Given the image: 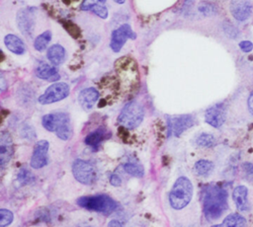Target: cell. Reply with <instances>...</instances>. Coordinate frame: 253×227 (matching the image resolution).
<instances>
[{
	"label": "cell",
	"mask_w": 253,
	"mask_h": 227,
	"mask_svg": "<svg viewBox=\"0 0 253 227\" xmlns=\"http://www.w3.org/2000/svg\"><path fill=\"white\" fill-rule=\"evenodd\" d=\"M0 215H1V218H0V227H6L8 226L9 224L12 223L13 221V213L8 210V209H0Z\"/></svg>",
	"instance_id": "obj_27"
},
{
	"label": "cell",
	"mask_w": 253,
	"mask_h": 227,
	"mask_svg": "<svg viewBox=\"0 0 253 227\" xmlns=\"http://www.w3.org/2000/svg\"><path fill=\"white\" fill-rule=\"evenodd\" d=\"M110 183H111V185H113L115 187H119V186H121L122 181L118 175H112L110 178Z\"/></svg>",
	"instance_id": "obj_30"
},
{
	"label": "cell",
	"mask_w": 253,
	"mask_h": 227,
	"mask_svg": "<svg viewBox=\"0 0 253 227\" xmlns=\"http://www.w3.org/2000/svg\"><path fill=\"white\" fill-rule=\"evenodd\" d=\"M116 3H118V4H123V3H125V1H116Z\"/></svg>",
	"instance_id": "obj_34"
},
{
	"label": "cell",
	"mask_w": 253,
	"mask_h": 227,
	"mask_svg": "<svg viewBox=\"0 0 253 227\" xmlns=\"http://www.w3.org/2000/svg\"><path fill=\"white\" fill-rule=\"evenodd\" d=\"M62 25L64 26L66 31L69 33V35H71L73 38H77L80 37V29L78 28L77 25H75L72 22H65Z\"/></svg>",
	"instance_id": "obj_28"
},
{
	"label": "cell",
	"mask_w": 253,
	"mask_h": 227,
	"mask_svg": "<svg viewBox=\"0 0 253 227\" xmlns=\"http://www.w3.org/2000/svg\"><path fill=\"white\" fill-rule=\"evenodd\" d=\"M202 201L205 217L209 221L216 220L227 209V192L215 185L207 186L202 192Z\"/></svg>",
	"instance_id": "obj_1"
},
{
	"label": "cell",
	"mask_w": 253,
	"mask_h": 227,
	"mask_svg": "<svg viewBox=\"0 0 253 227\" xmlns=\"http://www.w3.org/2000/svg\"><path fill=\"white\" fill-rule=\"evenodd\" d=\"M248 110L253 114V92L250 94L248 99Z\"/></svg>",
	"instance_id": "obj_31"
},
{
	"label": "cell",
	"mask_w": 253,
	"mask_h": 227,
	"mask_svg": "<svg viewBox=\"0 0 253 227\" xmlns=\"http://www.w3.org/2000/svg\"><path fill=\"white\" fill-rule=\"evenodd\" d=\"M195 172L200 176H208L213 169V164L209 160H199L195 164Z\"/></svg>",
	"instance_id": "obj_24"
},
{
	"label": "cell",
	"mask_w": 253,
	"mask_h": 227,
	"mask_svg": "<svg viewBox=\"0 0 253 227\" xmlns=\"http://www.w3.org/2000/svg\"><path fill=\"white\" fill-rule=\"evenodd\" d=\"M49 143L46 140H40L35 145L31 158V166L34 169H40L47 164V151Z\"/></svg>",
	"instance_id": "obj_11"
},
{
	"label": "cell",
	"mask_w": 253,
	"mask_h": 227,
	"mask_svg": "<svg viewBox=\"0 0 253 227\" xmlns=\"http://www.w3.org/2000/svg\"><path fill=\"white\" fill-rule=\"evenodd\" d=\"M239 47L244 52H250L253 48V44H252V42H250L248 40H243L239 43Z\"/></svg>",
	"instance_id": "obj_29"
},
{
	"label": "cell",
	"mask_w": 253,
	"mask_h": 227,
	"mask_svg": "<svg viewBox=\"0 0 253 227\" xmlns=\"http://www.w3.org/2000/svg\"><path fill=\"white\" fill-rule=\"evenodd\" d=\"M108 227H123V225H122V223H121L120 221H118V220H112V221L109 222Z\"/></svg>",
	"instance_id": "obj_32"
},
{
	"label": "cell",
	"mask_w": 253,
	"mask_h": 227,
	"mask_svg": "<svg viewBox=\"0 0 253 227\" xmlns=\"http://www.w3.org/2000/svg\"><path fill=\"white\" fill-rule=\"evenodd\" d=\"M195 123L194 118L189 114L167 117L168 135L179 136L188 128L192 127Z\"/></svg>",
	"instance_id": "obj_9"
},
{
	"label": "cell",
	"mask_w": 253,
	"mask_h": 227,
	"mask_svg": "<svg viewBox=\"0 0 253 227\" xmlns=\"http://www.w3.org/2000/svg\"><path fill=\"white\" fill-rule=\"evenodd\" d=\"M42 126L48 130L56 133L57 137L62 140H68L71 136V122L70 117L66 113H53L42 116Z\"/></svg>",
	"instance_id": "obj_2"
},
{
	"label": "cell",
	"mask_w": 253,
	"mask_h": 227,
	"mask_svg": "<svg viewBox=\"0 0 253 227\" xmlns=\"http://www.w3.org/2000/svg\"><path fill=\"white\" fill-rule=\"evenodd\" d=\"M251 2L249 1H232L230 3V12L238 21H245L251 14Z\"/></svg>",
	"instance_id": "obj_15"
},
{
	"label": "cell",
	"mask_w": 253,
	"mask_h": 227,
	"mask_svg": "<svg viewBox=\"0 0 253 227\" xmlns=\"http://www.w3.org/2000/svg\"><path fill=\"white\" fill-rule=\"evenodd\" d=\"M99 99V92L94 87L83 89L78 95V102L83 110L90 111Z\"/></svg>",
	"instance_id": "obj_14"
},
{
	"label": "cell",
	"mask_w": 253,
	"mask_h": 227,
	"mask_svg": "<svg viewBox=\"0 0 253 227\" xmlns=\"http://www.w3.org/2000/svg\"><path fill=\"white\" fill-rule=\"evenodd\" d=\"M69 94V86L66 83L58 82L47 87L42 95L39 97V103L42 105L53 104L65 99Z\"/></svg>",
	"instance_id": "obj_7"
},
{
	"label": "cell",
	"mask_w": 253,
	"mask_h": 227,
	"mask_svg": "<svg viewBox=\"0 0 253 227\" xmlns=\"http://www.w3.org/2000/svg\"><path fill=\"white\" fill-rule=\"evenodd\" d=\"M51 39L50 31H44L42 34L38 36L34 41V47L38 51H42L46 48L48 42Z\"/></svg>",
	"instance_id": "obj_23"
},
{
	"label": "cell",
	"mask_w": 253,
	"mask_h": 227,
	"mask_svg": "<svg viewBox=\"0 0 253 227\" xmlns=\"http://www.w3.org/2000/svg\"><path fill=\"white\" fill-rule=\"evenodd\" d=\"M214 137L209 133L201 134L197 139V144L202 147H211L214 144Z\"/></svg>",
	"instance_id": "obj_26"
},
{
	"label": "cell",
	"mask_w": 253,
	"mask_h": 227,
	"mask_svg": "<svg viewBox=\"0 0 253 227\" xmlns=\"http://www.w3.org/2000/svg\"><path fill=\"white\" fill-rule=\"evenodd\" d=\"M12 154V139L7 132H2L0 137V161L2 166H5V164L9 162Z\"/></svg>",
	"instance_id": "obj_16"
},
{
	"label": "cell",
	"mask_w": 253,
	"mask_h": 227,
	"mask_svg": "<svg viewBox=\"0 0 253 227\" xmlns=\"http://www.w3.org/2000/svg\"><path fill=\"white\" fill-rule=\"evenodd\" d=\"M193 185L186 177L177 179L169 194V202L174 209L184 208L192 199Z\"/></svg>",
	"instance_id": "obj_3"
},
{
	"label": "cell",
	"mask_w": 253,
	"mask_h": 227,
	"mask_svg": "<svg viewBox=\"0 0 253 227\" xmlns=\"http://www.w3.org/2000/svg\"><path fill=\"white\" fill-rule=\"evenodd\" d=\"M124 170L130 176L136 177V178H141L144 174V169L141 165L139 164H134V163H126L124 165Z\"/></svg>",
	"instance_id": "obj_25"
},
{
	"label": "cell",
	"mask_w": 253,
	"mask_h": 227,
	"mask_svg": "<svg viewBox=\"0 0 253 227\" xmlns=\"http://www.w3.org/2000/svg\"><path fill=\"white\" fill-rule=\"evenodd\" d=\"M72 174L81 184L92 185L96 181L97 173L94 166L84 160L76 159L72 164Z\"/></svg>",
	"instance_id": "obj_6"
},
{
	"label": "cell",
	"mask_w": 253,
	"mask_h": 227,
	"mask_svg": "<svg viewBox=\"0 0 253 227\" xmlns=\"http://www.w3.org/2000/svg\"><path fill=\"white\" fill-rule=\"evenodd\" d=\"M36 75L42 79V80H47V81H57L60 79V75L56 71V69L53 66H50L47 63L42 62L36 69Z\"/></svg>",
	"instance_id": "obj_17"
},
{
	"label": "cell",
	"mask_w": 253,
	"mask_h": 227,
	"mask_svg": "<svg viewBox=\"0 0 253 227\" xmlns=\"http://www.w3.org/2000/svg\"><path fill=\"white\" fill-rule=\"evenodd\" d=\"M46 56L53 65H59L64 60L65 49L60 44H53L48 47Z\"/></svg>",
	"instance_id": "obj_22"
},
{
	"label": "cell",
	"mask_w": 253,
	"mask_h": 227,
	"mask_svg": "<svg viewBox=\"0 0 253 227\" xmlns=\"http://www.w3.org/2000/svg\"><path fill=\"white\" fill-rule=\"evenodd\" d=\"M17 24L23 35L30 36L33 34L35 26V9L29 7L20 10L17 14Z\"/></svg>",
	"instance_id": "obj_10"
},
{
	"label": "cell",
	"mask_w": 253,
	"mask_h": 227,
	"mask_svg": "<svg viewBox=\"0 0 253 227\" xmlns=\"http://www.w3.org/2000/svg\"><path fill=\"white\" fill-rule=\"evenodd\" d=\"M247 188L244 186H238L234 189L232 197L235 202V205L239 211H246L249 208L247 200Z\"/></svg>",
	"instance_id": "obj_18"
},
{
	"label": "cell",
	"mask_w": 253,
	"mask_h": 227,
	"mask_svg": "<svg viewBox=\"0 0 253 227\" xmlns=\"http://www.w3.org/2000/svg\"><path fill=\"white\" fill-rule=\"evenodd\" d=\"M128 38L135 39L136 35L133 33L128 24H124L113 31L111 36L110 46L113 49V51L119 52Z\"/></svg>",
	"instance_id": "obj_8"
},
{
	"label": "cell",
	"mask_w": 253,
	"mask_h": 227,
	"mask_svg": "<svg viewBox=\"0 0 253 227\" xmlns=\"http://www.w3.org/2000/svg\"><path fill=\"white\" fill-rule=\"evenodd\" d=\"M4 42L6 47L15 54H23L26 50L23 40L15 35H7L4 38Z\"/></svg>",
	"instance_id": "obj_20"
},
{
	"label": "cell",
	"mask_w": 253,
	"mask_h": 227,
	"mask_svg": "<svg viewBox=\"0 0 253 227\" xmlns=\"http://www.w3.org/2000/svg\"><path fill=\"white\" fill-rule=\"evenodd\" d=\"M77 204L87 210L99 212L105 215L111 214L118 206L117 202L106 194L84 195L76 200Z\"/></svg>",
	"instance_id": "obj_4"
},
{
	"label": "cell",
	"mask_w": 253,
	"mask_h": 227,
	"mask_svg": "<svg viewBox=\"0 0 253 227\" xmlns=\"http://www.w3.org/2000/svg\"><path fill=\"white\" fill-rule=\"evenodd\" d=\"M143 116V108L136 102H129L122 110L121 114H119L118 121L124 127L132 129L137 127L142 122Z\"/></svg>",
	"instance_id": "obj_5"
},
{
	"label": "cell",
	"mask_w": 253,
	"mask_h": 227,
	"mask_svg": "<svg viewBox=\"0 0 253 227\" xmlns=\"http://www.w3.org/2000/svg\"><path fill=\"white\" fill-rule=\"evenodd\" d=\"M104 3V1H83L81 4V10L93 12L100 18L106 19L108 17V10L103 5Z\"/></svg>",
	"instance_id": "obj_19"
},
{
	"label": "cell",
	"mask_w": 253,
	"mask_h": 227,
	"mask_svg": "<svg viewBox=\"0 0 253 227\" xmlns=\"http://www.w3.org/2000/svg\"><path fill=\"white\" fill-rule=\"evenodd\" d=\"M246 219L239 213H231L227 215L221 224L213 225L211 227H246Z\"/></svg>",
	"instance_id": "obj_21"
},
{
	"label": "cell",
	"mask_w": 253,
	"mask_h": 227,
	"mask_svg": "<svg viewBox=\"0 0 253 227\" xmlns=\"http://www.w3.org/2000/svg\"><path fill=\"white\" fill-rule=\"evenodd\" d=\"M245 172L249 175L253 176V165L252 164H245Z\"/></svg>",
	"instance_id": "obj_33"
},
{
	"label": "cell",
	"mask_w": 253,
	"mask_h": 227,
	"mask_svg": "<svg viewBox=\"0 0 253 227\" xmlns=\"http://www.w3.org/2000/svg\"><path fill=\"white\" fill-rule=\"evenodd\" d=\"M205 120L210 125L218 128L225 120V109L222 104H217L207 110L205 114Z\"/></svg>",
	"instance_id": "obj_12"
},
{
	"label": "cell",
	"mask_w": 253,
	"mask_h": 227,
	"mask_svg": "<svg viewBox=\"0 0 253 227\" xmlns=\"http://www.w3.org/2000/svg\"><path fill=\"white\" fill-rule=\"evenodd\" d=\"M111 135L112 133L108 129H106L105 127H99L94 131L90 132L89 134H87L84 139V142L93 150H97L100 147L101 143L104 140L108 139Z\"/></svg>",
	"instance_id": "obj_13"
}]
</instances>
